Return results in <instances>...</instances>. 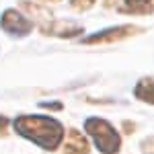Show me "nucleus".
Listing matches in <instances>:
<instances>
[{"label": "nucleus", "instance_id": "nucleus-1", "mask_svg": "<svg viewBox=\"0 0 154 154\" xmlns=\"http://www.w3.org/2000/svg\"><path fill=\"white\" fill-rule=\"evenodd\" d=\"M12 125L19 136L35 142L43 150H56L64 138L62 123L48 115H19Z\"/></svg>", "mask_w": 154, "mask_h": 154}, {"label": "nucleus", "instance_id": "nucleus-2", "mask_svg": "<svg viewBox=\"0 0 154 154\" xmlns=\"http://www.w3.org/2000/svg\"><path fill=\"white\" fill-rule=\"evenodd\" d=\"M84 131L93 138L95 146L103 154H117L121 148V138L117 130L101 117H88L84 121Z\"/></svg>", "mask_w": 154, "mask_h": 154}, {"label": "nucleus", "instance_id": "nucleus-3", "mask_svg": "<svg viewBox=\"0 0 154 154\" xmlns=\"http://www.w3.org/2000/svg\"><path fill=\"white\" fill-rule=\"evenodd\" d=\"M140 33L138 27L134 25H119V27H109V29H103V31H97L88 37H82L80 43H86V45H97V43H113V41H121V39H128V37Z\"/></svg>", "mask_w": 154, "mask_h": 154}, {"label": "nucleus", "instance_id": "nucleus-4", "mask_svg": "<svg viewBox=\"0 0 154 154\" xmlns=\"http://www.w3.org/2000/svg\"><path fill=\"white\" fill-rule=\"evenodd\" d=\"M0 29L12 37H25L33 31V23L14 8H6L0 17Z\"/></svg>", "mask_w": 154, "mask_h": 154}, {"label": "nucleus", "instance_id": "nucleus-5", "mask_svg": "<svg viewBox=\"0 0 154 154\" xmlns=\"http://www.w3.org/2000/svg\"><path fill=\"white\" fill-rule=\"evenodd\" d=\"M41 33L45 35H58V37H72L82 33V27L74 23H66V21H58V19H51L48 25L41 27Z\"/></svg>", "mask_w": 154, "mask_h": 154}, {"label": "nucleus", "instance_id": "nucleus-6", "mask_svg": "<svg viewBox=\"0 0 154 154\" xmlns=\"http://www.w3.org/2000/svg\"><path fill=\"white\" fill-rule=\"evenodd\" d=\"M64 152L66 154H88V142L78 130H70L68 138L64 144Z\"/></svg>", "mask_w": 154, "mask_h": 154}, {"label": "nucleus", "instance_id": "nucleus-7", "mask_svg": "<svg viewBox=\"0 0 154 154\" xmlns=\"http://www.w3.org/2000/svg\"><path fill=\"white\" fill-rule=\"evenodd\" d=\"M134 95H136V99H140V101H144V103L154 105V76L142 78L140 82L136 84Z\"/></svg>", "mask_w": 154, "mask_h": 154}, {"label": "nucleus", "instance_id": "nucleus-8", "mask_svg": "<svg viewBox=\"0 0 154 154\" xmlns=\"http://www.w3.org/2000/svg\"><path fill=\"white\" fill-rule=\"evenodd\" d=\"M119 11L130 12V14H148L154 11V6L152 0H123V6Z\"/></svg>", "mask_w": 154, "mask_h": 154}, {"label": "nucleus", "instance_id": "nucleus-9", "mask_svg": "<svg viewBox=\"0 0 154 154\" xmlns=\"http://www.w3.org/2000/svg\"><path fill=\"white\" fill-rule=\"evenodd\" d=\"M95 4V0H70V6L74 11H88Z\"/></svg>", "mask_w": 154, "mask_h": 154}, {"label": "nucleus", "instance_id": "nucleus-10", "mask_svg": "<svg viewBox=\"0 0 154 154\" xmlns=\"http://www.w3.org/2000/svg\"><path fill=\"white\" fill-rule=\"evenodd\" d=\"M140 148H142V154H154V136H150V138L142 140Z\"/></svg>", "mask_w": 154, "mask_h": 154}, {"label": "nucleus", "instance_id": "nucleus-11", "mask_svg": "<svg viewBox=\"0 0 154 154\" xmlns=\"http://www.w3.org/2000/svg\"><path fill=\"white\" fill-rule=\"evenodd\" d=\"M6 128H8V119L4 117V115H0V134H4Z\"/></svg>", "mask_w": 154, "mask_h": 154}, {"label": "nucleus", "instance_id": "nucleus-12", "mask_svg": "<svg viewBox=\"0 0 154 154\" xmlns=\"http://www.w3.org/2000/svg\"><path fill=\"white\" fill-rule=\"evenodd\" d=\"M41 2H60V0H41Z\"/></svg>", "mask_w": 154, "mask_h": 154}]
</instances>
